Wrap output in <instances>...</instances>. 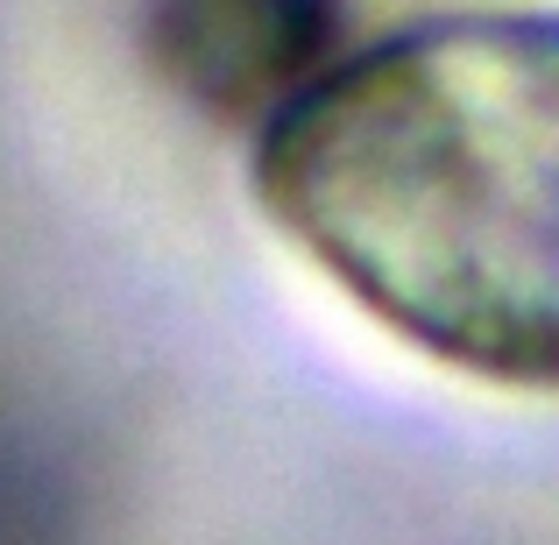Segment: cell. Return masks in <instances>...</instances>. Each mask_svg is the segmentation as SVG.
Returning a JSON list of instances; mask_svg holds the SVG:
<instances>
[{"label":"cell","instance_id":"1","mask_svg":"<svg viewBox=\"0 0 559 545\" xmlns=\"http://www.w3.org/2000/svg\"><path fill=\"white\" fill-rule=\"evenodd\" d=\"M255 199L418 355L559 390V14H432L319 64L262 121Z\"/></svg>","mask_w":559,"mask_h":545},{"label":"cell","instance_id":"2","mask_svg":"<svg viewBox=\"0 0 559 545\" xmlns=\"http://www.w3.org/2000/svg\"><path fill=\"white\" fill-rule=\"evenodd\" d=\"M164 43L185 85L213 99L270 93L284 107L312 79L319 50V0H170Z\"/></svg>","mask_w":559,"mask_h":545}]
</instances>
